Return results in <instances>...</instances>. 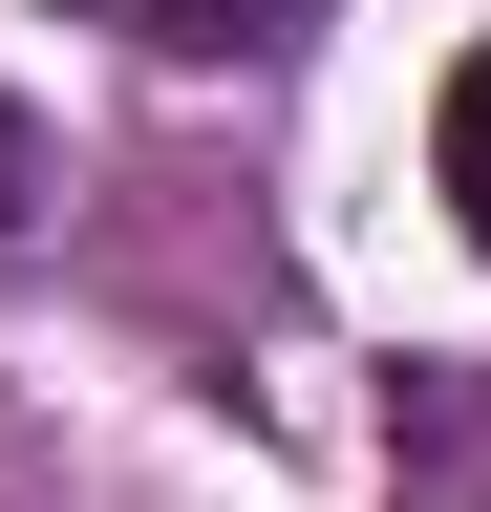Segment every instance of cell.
Here are the masks:
<instances>
[{
	"label": "cell",
	"mask_w": 491,
	"mask_h": 512,
	"mask_svg": "<svg viewBox=\"0 0 491 512\" xmlns=\"http://www.w3.org/2000/svg\"><path fill=\"white\" fill-rule=\"evenodd\" d=\"M86 22H129V43H171V64H278L321 0H86Z\"/></svg>",
	"instance_id": "cell-1"
},
{
	"label": "cell",
	"mask_w": 491,
	"mask_h": 512,
	"mask_svg": "<svg viewBox=\"0 0 491 512\" xmlns=\"http://www.w3.org/2000/svg\"><path fill=\"white\" fill-rule=\"evenodd\" d=\"M22 192H43V128H22V107H0V235H22Z\"/></svg>",
	"instance_id": "cell-3"
},
{
	"label": "cell",
	"mask_w": 491,
	"mask_h": 512,
	"mask_svg": "<svg viewBox=\"0 0 491 512\" xmlns=\"http://www.w3.org/2000/svg\"><path fill=\"white\" fill-rule=\"evenodd\" d=\"M427 150H449V214H470V256H491V43L449 64V128H427Z\"/></svg>",
	"instance_id": "cell-2"
}]
</instances>
